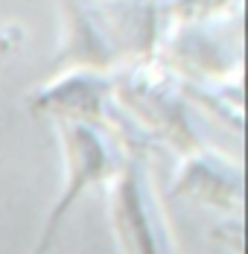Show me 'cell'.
Here are the masks:
<instances>
[{
	"instance_id": "5b68a950",
	"label": "cell",
	"mask_w": 248,
	"mask_h": 254,
	"mask_svg": "<svg viewBox=\"0 0 248 254\" xmlns=\"http://www.w3.org/2000/svg\"><path fill=\"white\" fill-rule=\"evenodd\" d=\"M173 190L181 196H193L198 202L216 204V207H231L243 196V170L237 161L198 146L184 161Z\"/></svg>"
},
{
	"instance_id": "3957f363",
	"label": "cell",
	"mask_w": 248,
	"mask_h": 254,
	"mask_svg": "<svg viewBox=\"0 0 248 254\" xmlns=\"http://www.w3.org/2000/svg\"><path fill=\"white\" fill-rule=\"evenodd\" d=\"M114 94L120 97V102H125V108L143 126H149L152 131L158 128V134L173 140L178 149H184V152L198 149L178 79L167 73L164 67H158L152 62L137 64L134 70H128L125 76L114 82Z\"/></svg>"
},
{
	"instance_id": "277c9868",
	"label": "cell",
	"mask_w": 248,
	"mask_h": 254,
	"mask_svg": "<svg viewBox=\"0 0 248 254\" xmlns=\"http://www.w3.org/2000/svg\"><path fill=\"white\" fill-rule=\"evenodd\" d=\"M111 97L114 82L97 70L79 67L73 73H64L56 82L44 85L35 97L32 108L41 114H53L56 120H73V123H91L108 131L111 123Z\"/></svg>"
},
{
	"instance_id": "8992f818",
	"label": "cell",
	"mask_w": 248,
	"mask_h": 254,
	"mask_svg": "<svg viewBox=\"0 0 248 254\" xmlns=\"http://www.w3.org/2000/svg\"><path fill=\"white\" fill-rule=\"evenodd\" d=\"M228 0H167L161 9L170 12V15H178V18H204L216 9H222Z\"/></svg>"
},
{
	"instance_id": "7a4b0ae2",
	"label": "cell",
	"mask_w": 248,
	"mask_h": 254,
	"mask_svg": "<svg viewBox=\"0 0 248 254\" xmlns=\"http://www.w3.org/2000/svg\"><path fill=\"white\" fill-rule=\"evenodd\" d=\"M111 219L123 254H173V234L140 155L125 158L114 176Z\"/></svg>"
},
{
	"instance_id": "6da1fadb",
	"label": "cell",
	"mask_w": 248,
	"mask_h": 254,
	"mask_svg": "<svg viewBox=\"0 0 248 254\" xmlns=\"http://www.w3.org/2000/svg\"><path fill=\"white\" fill-rule=\"evenodd\" d=\"M59 134H62V146H64V164H67V176H64V190L56 199L53 210L47 216V225L38 237V246L32 254H47L56 234L62 228L67 210L76 204V199L102 181H114V176L123 167V155L117 149L114 137L99 126L91 123H73V120H56Z\"/></svg>"
}]
</instances>
